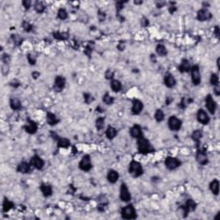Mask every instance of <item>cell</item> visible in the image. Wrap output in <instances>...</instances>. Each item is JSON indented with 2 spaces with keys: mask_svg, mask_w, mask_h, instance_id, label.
Masks as SVG:
<instances>
[{
  "mask_svg": "<svg viewBox=\"0 0 220 220\" xmlns=\"http://www.w3.org/2000/svg\"><path fill=\"white\" fill-rule=\"evenodd\" d=\"M196 160L201 165H206L208 162L207 154L204 150H199L196 154Z\"/></svg>",
  "mask_w": 220,
  "mask_h": 220,
  "instance_id": "obj_8",
  "label": "cell"
},
{
  "mask_svg": "<svg viewBox=\"0 0 220 220\" xmlns=\"http://www.w3.org/2000/svg\"><path fill=\"white\" fill-rule=\"evenodd\" d=\"M143 108H144V105L143 103L138 100V99H135L132 102V113L133 114H139L141 113V111L143 110Z\"/></svg>",
  "mask_w": 220,
  "mask_h": 220,
  "instance_id": "obj_14",
  "label": "cell"
},
{
  "mask_svg": "<svg viewBox=\"0 0 220 220\" xmlns=\"http://www.w3.org/2000/svg\"><path fill=\"white\" fill-rule=\"evenodd\" d=\"M130 133H131V136L132 138H136V139H139L142 136V130L140 128L139 126L138 125H134L131 129H130Z\"/></svg>",
  "mask_w": 220,
  "mask_h": 220,
  "instance_id": "obj_18",
  "label": "cell"
},
{
  "mask_svg": "<svg viewBox=\"0 0 220 220\" xmlns=\"http://www.w3.org/2000/svg\"><path fill=\"white\" fill-rule=\"evenodd\" d=\"M96 126L98 130H101L104 126V119L103 118H98L96 121Z\"/></svg>",
  "mask_w": 220,
  "mask_h": 220,
  "instance_id": "obj_39",
  "label": "cell"
},
{
  "mask_svg": "<svg viewBox=\"0 0 220 220\" xmlns=\"http://www.w3.org/2000/svg\"><path fill=\"white\" fill-rule=\"evenodd\" d=\"M13 206H14V204L11 201H10L8 199H4L3 203V211L4 212H7L8 211H10Z\"/></svg>",
  "mask_w": 220,
  "mask_h": 220,
  "instance_id": "obj_29",
  "label": "cell"
},
{
  "mask_svg": "<svg viewBox=\"0 0 220 220\" xmlns=\"http://www.w3.org/2000/svg\"><path fill=\"white\" fill-rule=\"evenodd\" d=\"M118 49L121 50V51H122V50L125 49V44H124V42L121 41V42L119 43V45H118Z\"/></svg>",
  "mask_w": 220,
  "mask_h": 220,
  "instance_id": "obj_52",
  "label": "cell"
},
{
  "mask_svg": "<svg viewBox=\"0 0 220 220\" xmlns=\"http://www.w3.org/2000/svg\"><path fill=\"white\" fill-rule=\"evenodd\" d=\"M215 33H216V35L219 36V27H216L215 28Z\"/></svg>",
  "mask_w": 220,
  "mask_h": 220,
  "instance_id": "obj_57",
  "label": "cell"
},
{
  "mask_svg": "<svg viewBox=\"0 0 220 220\" xmlns=\"http://www.w3.org/2000/svg\"><path fill=\"white\" fill-rule=\"evenodd\" d=\"M219 77L217 74H212V77H211V83L214 86H219Z\"/></svg>",
  "mask_w": 220,
  "mask_h": 220,
  "instance_id": "obj_38",
  "label": "cell"
},
{
  "mask_svg": "<svg viewBox=\"0 0 220 220\" xmlns=\"http://www.w3.org/2000/svg\"><path fill=\"white\" fill-rule=\"evenodd\" d=\"M83 96H84V97H83V98H84V101H85V102H86V103H88V104L91 103V102L94 101V98H93V97H92L90 94L85 93Z\"/></svg>",
  "mask_w": 220,
  "mask_h": 220,
  "instance_id": "obj_40",
  "label": "cell"
},
{
  "mask_svg": "<svg viewBox=\"0 0 220 220\" xmlns=\"http://www.w3.org/2000/svg\"><path fill=\"white\" fill-rule=\"evenodd\" d=\"M119 179V174L115 170H109L108 173V180L110 183H115Z\"/></svg>",
  "mask_w": 220,
  "mask_h": 220,
  "instance_id": "obj_20",
  "label": "cell"
},
{
  "mask_svg": "<svg viewBox=\"0 0 220 220\" xmlns=\"http://www.w3.org/2000/svg\"><path fill=\"white\" fill-rule=\"evenodd\" d=\"M10 108L13 110H18L22 107L21 101L17 98H11L10 101Z\"/></svg>",
  "mask_w": 220,
  "mask_h": 220,
  "instance_id": "obj_25",
  "label": "cell"
},
{
  "mask_svg": "<svg viewBox=\"0 0 220 220\" xmlns=\"http://www.w3.org/2000/svg\"><path fill=\"white\" fill-rule=\"evenodd\" d=\"M114 77V72L111 71V70H108L106 72H105V77L107 79H112Z\"/></svg>",
  "mask_w": 220,
  "mask_h": 220,
  "instance_id": "obj_44",
  "label": "cell"
},
{
  "mask_svg": "<svg viewBox=\"0 0 220 220\" xmlns=\"http://www.w3.org/2000/svg\"><path fill=\"white\" fill-rule=\"evenodd\" d=\"M45 5L41 1H37L34 3V10L38 12V13H42L45 10Z\"/></svg>",
  "mask_w": 220,
  "mask_h": 220,
  "instance_id": "obj_32",
  "label": "cell"
},
{
  "mask_svg": "<svg viewBox=\"0 0 220 220\" xmlns=\"http://www.w3.org/2000/svg\"><path fill=\"white\" fill-rule=\"evenodd\" d=\"M191 69V66H190V64L188 62V59H183L181 63V65L178 66V70L181 72H189Z\"/></svg>",
  "mask_w": 220,
  "mask_h": 220,
  "instance_id": "obj_19",
  "label": "cell"
},
{
  "mask_svg": "<svg viewBox=\"0 0 220 220\" xmlns=\"http://www.w3.org/2000/svg\"><path fill=\"white\" fill-rule=\"evenodd\" d=\"M197 119L198 121L200 122L203 125H207L210 122V118L208 116V114H206V112L203 109H199L197 113Z\"/></svg>",
  "mask_w": 220,
  "mask_h": 220,
  "instance_id": "obj_10",
  "label": "cell"
},
{
  "mask_svg": "<svg viewBox=\"0 0 220 220\" xmlns=\"http://www.w3.org/2000/svg\"><path fill=\"white\" fill-rule=\"evenodd\" d=\"M120 197L121 199V200L123 201H129L131 199V194L129 193V190L126 187V185L125 183H122L121 184V193H120Z\"/></svg>",
  "mask_w": 220,
  "mask_h": 220,
  "instance_id": "obj_13",
  "label": "cell"
},
{
  "mask_svg": "<svg viewBox=\"0 0 220 220\" xmlns=\"http://www.w3.org/2000/svg\"><path fill=\"white\" fill-rule=\"evenodd\" d=\"M210 189L215 195H218L219 193V182L218 180H213L210 184Z\"/></svg>",
  "mask_w": 220,
  "mask_h": 220,
  "instance_id": "obj_23",
  "label": "cell"
},
{
  "mask_svg": "<svg viewBox=\"0 0 220 220\" xmlns=\"http://www.w3.org/2000/svg\"><path fill=\"white\" fill-rule=\"evenodd\" d=\"M41 190L43 194V195L45 197H48V196L52 195V187L48 185V184H46V183H42L41 185Z\"/></svg>",
  "mask_w": 220,
  "mask_h": 220,
  "instance_id": "obj_21",
  "label": "cell"
},
{
  "mask_svg": "<svg viewBox=\"0 0 220 220\" xmlns=\"http://www.w3.org/2000/svg\"><path fill=\"white\" fill-rule=\"evenodd\" d=\"M212 17V14L206 9H201L198 11L197 14V19L200 22H204L206 20H209Z\"/></svg>",
  "mask_w": 220,
  "mask_h": 220,
  "instance_id": "obj_12",
  "label": "cell"
},
{
  "mask_svg": "<svg viewBox=\"0 0 220 220\" xmlns=\"http://www.w3.org/2000/svg\"><path fill=\"white\" fill-rule=\"evenodd\" d=\"M8 72H9V66L7 64H3L2 66V73L3 75H6Z\"/></svg>",
  "mask_w": 220,
  "mask_h": 220,
  "instance_id": "obj_45",
  "label": "cell"
},
{
  "mask_svg": "<svg viewBox=\"0 0 220 220\" xmlns=\"http://www.w3.org/2000/svg\"><path fill=\"white\" fill-rule=\"evenodd\" d=\"M138 149L140 153L146 154L149 152H151V147L149 143V141L144 137H140L138 139Z\"/></svg>",
  "mask_w": 220,
  "mask_h": 220,
  "instance_id": "obj_3",
  "label": "cell"
},
{
  "mask_svg": "<svg viewBox=\"0 0 220 220\" xmlns=\"http://www.w3.org/2000/svg\"><path fill=\"white\" fill-rule=\"evenodd\" d=\"M28 62H29L31 65H34V64L36 63V59H35V57H34L33 54H31V53L28 54Z\"/></svg>",
  "mask_w": 220,
  "mask_h": 220,
  "instance_id": "obj_43",
  "label": "cell"
},
{
  "mask_svg": "<svg viewBox=\"0 0 220 220\" xmlns=\"http://www.w3.org/2000/svg\"><path fill=\"white\" fill-rule=\"evenodd\" d=\"M181 208L184 210L185 216H187V215H188V213L190 211H194V210L195 209L196 203L194 201V200H192V199H188V200L186 202V204H185L184 206H181Z\"/></svg>",
  "mask_w": 220,
  "mask_h": 220,
  "instance_id": "obj_17",
  "label": "cell"
},
{
  "mask_svg": "<svg viewBox=\"0 0 220 220\" xmlns=\"http://www.w3.org/2000/svg\"><path fill=\"white\" fill-rule=\"evenodd\" d=\"M157 52L159 56H165L167 54V49L163 45H157Z\"/></svg>",
  "mask_w": 220,
  "mask_h": 220,
  "instance_id": "obj_33",
  "label": "cell"
},
{
  "mask_svg": "<svg viewBox=\"0 0 220 220\" xmlns=\"http://www.w3.org/2000/svg\"><path fill=\"white\" fill-rule=\"evenodd\" d=\"M59 119L57 118V116L55 114H53L52 113H48L47 114V122L50 126H54L56 124L59 123Z\"/></svg>",
  "mask_w": 220,
  "mask_h": 220,
  "instance_id": "obj_24",
  "label": "cell"
},
{
  "mask_svg": "<svg viewBox=\"0 0 220 220\" xmlns=\"http://www.w3.org/2000/svg\"><path fill=\"white\" fill-rule=\"evenodd\" d=\"M202 138V132L200 130H195L193 133H192V139L194 141H195L196 143H198L200 139Z\"/></svg>",
  "mask_w": 220,
  "mask_h": 220,
  "instance_id": "obj_34",
  "label": "cell"
},
{
  "mask_svg": "<svg viewBox=\"0 0 220 220\" xmlns=\"http://www.w3.org/2000/svg\"><path fill=\"white\" fill-rule=\"evenodd\" d=\"M121 217L125 219H135L137 218L135 208L132 205H128L121 209Z\"/></svg>",
  "mask_w": 220,
  "mask_h": 220,
  "instance_id": "obj_1",
  "label": "cell"
},
{
  "mask_svg": "<svg viewBox=\"0 0 220 220\" xmlns=\"http://www.w3.org/2000/svg\"><path fill=\"white\" fill-rule=\"evenodd\" d=\"M53 37L57 40H59V41H65V40H67L68 37H69V34L67 33H65V32H55L53 33Z\"/></svg>",
  "mask_w": 220,
  "mask_h": 220,
  "instance_id": "obj_27",
  "label": "cell"
},
{
  "mask_svg": "<svg viewBox=\"0 0 220 220\" xmlns=\"http://www.w3.org/2000/svg\"><path fill=\"white\" fill-rule=\"evenodd\" d=\"M116 134H117V131L114 127H112V126H108V129L106 131V136H107L108 139H114L116 136Z\"/></svg>",
  "mask_w": 220,
  "mask_h": 220,
  "instance_id": "obj_28",
  "label": "cell"
},
{
  "mask_svg": "<svg viewBox=\"0 0 220 220\" xmlns=\"http://www.w3.org/2000/svg\"><path fill=\"white\" fill-rule=\"evenodd\" d=\"M58 146L61 148H67L70 146V141L66 138H60L58 139Z\"/></svg>",
  "mask_w": 220,
  "mask_h": 220,
  "instance_id": "obj_31",
  "label": "cell"
},
{
  "mask_svg": "<svg viewBox=\"0 0 220 220\" xmlns=\"http://www.w3.org/2000/svg\"><path fill=\"white\" fill-rule=\"evenodd\" d=\"M134 3L135 4H140V3H142V1H134Z\"/></svg>",
  "mask_w": 220,
  "mask_h": 220,
  "instance_id": "obj_59",
  "label": "cell"
},
{
  "mask_svg": "<svg viewBox=\"0 0 220 220\" xmlns=\"http://www.w3.org/2000/svg\"><path fill=\"white\" fill-rule=\"evenodd\" d=\"M181 164L180 161L178 159H176L175 157H169L166 158L165 160V165L166 167L169 169V170H174L176 169L177 167H179Z\"/></svg>",
  "mask_w": 220,
  "mask_h": 220,
  "instance_id": "obj_9",
  "label": "cell"
},
{
  "mask_svg": "<svg viewBox=\"0 0 220 220\" xmlns=\"http://www.w3.org/2000/svg\"><path fill=\"white\" fill-rule=\"evenodd\" d=\"M150 59H152V61H153L154 63L156 62V58H155V55H154V54H151V55H150Z\"/></svg>",
  "mask_w": 220,
  "mask_h": 220,
  "instance_id": "obj_58",
  "label": "cell"
},
{
  "mask_svg": "<svg viewBox=\"0 0 220 220\" xmlns=\"http://www.w3.org/2000/svg\"><path fill=\"white\" fill-rule=\"evenodd\" d=\"M206 108L209 110V112L213 114L215 113V111H216L217 105H216L215 101L212 99L211 95H208L206 97Z\"/></svg>",
  "mask_w": 220,
  "mask_h": 220,
  "instance_id": "obj_11",
  "label": "cell"
},
{
  "mask_svg": "<svg viewBox=\"0 0 220 220\" xmlns=\"http://www.w3.org/2000/svg\"><path fill=\"white\" fill-rule=\"evenodd\" d=\"M164 118V114L161 109H157L155 113V119L157 122H161Z\"/></svg>",
  "mask_w": 220,
  "mask_h": 220,
  "instance_id": "obj_35",
  "label": "cell"
},
{
  "mask_svg": "<svg viewBox=\"0 0 220 220\" xmlns=\"http://www.w3.org/2000/svg\"><path fill=\"white\" fill-rule=\"evenodd\" d=\"M12 38H13L14 43H15L16 45L19 46V45H21V44H22V42H23V39H22L20 36H18V35L15 34V35H13V36H12Z\"/></svg>",
  "mask_w": 220,
  "mask_h": 220,
  "instance_id": "obj_41",
  "label": "cell"
},
{
  "mask_svg": "<svg viewBox=\"0 0 220 220\" xmlns=\"http://www.w3.org/2000/svg\"><path fill=\"white\" fill-rule=\"evenodd\" d=\"M10 59V58L8 54H3L2 55V60L4 62V64H8Z\"/></svg>",
  "mask_w": 220,
  "mask_h": 220,
  "instance_id": "obj_47",
  "label": "cell"
},
{
  "mask_svg": "<svg viewBox=\"0 0 220 220\" xmlns=\"http://www.w3.org/2000/svg\"><path fill=\"white\" fill-rule=\"evenodd\" d=\"M65 86H66V79L61 76H58L54 81V85H53L54 90L57 92H60L63 90Z\"/></svg>",
  "mask_w": 220,
  "mask_h": 220,
  "instance_id": "obj_5",
  "label": "cell"
},
{
  "mask_svg": "<svg viewBox=\"0 0 220 220\" xmlns=\"http://www.w3.org/2000/svg\"><path fill=\"white\" fill-rule=\"evenodd\" d=\"M214 92H215V94H216L217 96H219L220 90L219 86H215V88H214Z\"/></svg>",
  "mask_w": 220,
  "mask_h": 220,
  "instance_id": "obj_53",
  "label": "cell"
},
{
  "mask_svg": "<svg viewBox=\"0 0 220 220\" xmlns=\"http://www.w3.org/2000/svg\"><path fill=\"white\" fill-rule=\"evenodd\" d=\"M163 4H164V2H158L157 3V8H162L163 6Z\"/></svg>",
  "mask_w": 220,
  "mask_h": 220,
  "instance_id": "obj_56",
  "label": "cell"
},
{
  "mask_svg": "<svg viewBox=\"0 0 220 220\" xmlns=\"http://www.w3.org/2000/svg\"><path fill=\"white\" fill-rule=\"evenodd\" d=\"M191 77L192 82L194 85H198L200 83V73L198 66H194L191 69Z\"/></svg>",
  "mask_w": 220,
  "mask_h": 220,
  "instance_id": "obj_6",
  "label": "cell"
},
{
  "mask_svg": "<svg viewBox=\"0 0 220 220\" xmlns=\"http://www.w3.org/2000/svg\"><path fill=\"white\" fill-rule=\"evenodd\" d=\"M32 76H33V78L36 79V78H38V77H39L40 73H39V72H33V73H32Z\"/></svg>",
  "mask_w": 220,
  "mask_h": 220,
  "instance_id": "obj_54",
  "label": "cell"
},
{
  "mask_svg": "<svg viewBox=\"0 0 220 220\" xmlns=\"http://www.w3.org/2000/svg\"><path fill=\"white\" fill-rule=\"evenodd\" d=\"M23 29H24L26 32H29V31L32 30L33 26L30 24L29 23H28V22H23Z\"/></svg>",
  "mask_w": 220,
  "mask_h": 220,
  "instance_id": "obj_42",
  "label": "cell"
},
{
  "mask_svg": "<svg viewBox=\"0 0 220 220\" xmlns=\"http://www.w3.org/2000/svg\"><path fill=\"white\" fill-rule=\"evenodd\" d=\"M123 4H124V2H122V1H120V2L116 3V10H117V12H119L120 10H122Z\"/></svg>",
  "mask_w": 220,
  "mask_h": 220,
  "instance_id": "obj_48",
  "label": "cell"
},
{
  "mask_svg": "<svg viewBox=\"0 0 220 220\" xmlns=\"http://www.w3.org/2000/svg\"><path fill=\"white\" fill-rule=\"evenodd\" d=\"M58 17H59V19L65 20V19L67 18L68 14H67V12H66V10L65 9H59V12H58Z\"/></svg>",
  "mask_w": 220,
  "mask_h": 220,
  "instance_id": "obj_36",
  "label": "cell"
},
{
  "mask_svg": "<svg viewBox=\"0 0 220 220\" xmlns=\"http://www.w3.org/2000/svg\"><path fill=\"white\" fill-rule=\"evenodd\" d=\"M102 100H103V101H104L106 104H108V105L112 104V103L114 102V98L112 97L111 96H109L108 94H105L103 98H102Z\"/></svg>",
  "mask_w": 220,
  "mask_h": 220,
  "instance_id": "obj_37",
  "label": "cell"
},
{
  "mask_svg": "<svg viewBox=\"0 0 220 220\" xmlns=\"http://www.w3.org/2000/svg\"><path fill=\"white\" fill-rule=\"evenodd\" d=\"M10 83V85H11L12 87H14V88H17V87L20 85V83H19V81H18V80H17V79L11 80Z\"/></svg>",
  "mask_w": 220,
  "mask_h": 220,
  "instance_id": "obj_46",
  "label": "cell"
},
{
  "mask_svg": "<svg viewBox=\"0 0 220 220\" xmlns=\"http://www.w3.org/2000/svg\"><path fill=\"white\" fill-rule=\"evenodd\" d=\"M30 170V165L29 163H26V162H23L21 163L18 167H17V171L19 173H23V174H26Z\"/></svg>",
  "mask_w": 220,
  "mask_h": 220,
  "instance_id": "obj_26",
  "label": "cell"
},
{
  "mask_svg": "<svg viewBox=\"0 0 220 220\" xmlns=\"http://www.w3.org/2000/svg\"><path fill=\"white\" fill-rule=\"evenodd\" d=\"M23 5L24 6L26 10H28L29 7H30V5H31V1H29V0H24V1L23 2Z\"/></svg>",
  "mask_w": 220,
  "mask_h": 220,
  "instance_id": "obj_49",
  "label": "cell"
},
{
  "mask_svg": "<svg viewBox=\"0 0 220 220\" xmlns=\"http://www.w3.org/2000/svg\"><path fill=\"white\" fill-rule=\"evenodd\" d=\"M129 173L133 177H139L143 174V168L141 164L136 161H132L129 164Z\"/></svg>",
  "mask_w": 220,
  "mask_h": 220,
  "instance_id": "obj_2",
  "label": "cell"
},
{
  "mask_svg": "<svg viewBox=\"0 0 220 220\" xmlns=\"http://www.w3.org/2000/svg\"><path fill=\"white\" fill-rule=\"evenodd\" d=\"M25 131L29 133V134H34L37 132V129H38V126H37V124L33 121H30L28 120V123L27 125L24 126Z\"/></svg>",
  "mask_w": 220,
  "mask_h": 220,
  "instance_id": "obj_16",
  "label": "cell"
},
{
  "mask_svg": "<svg viewBox=\"0 0 220 220\" xmlns=\"http://www.w3.org/2000/svg\"><path fill=\"white\" fill-rule=\"evenodd\" d=\"M121 83L118 80H113L111 82V88L114 91L118 92L121 90Z\"/></svg>",
  "mask_w": 220,
  "mask_h": 220,
  "instance_id": "obj_30",
  "label": "cell"
},
{
  "mask_svg": "<svg viewBox=\"0 0 220 220\" xmlns=\"http://www.w3.org/2000/svg\"><path fill=\"white\" fill-rule=\"evenodd\" d=\"M164 83H165V85H166L167 87L172 88V87H174V86L175 85L176 81H175L174 77L172 76L171 74H168V75H166L165 77H164Z\"/></svg>",
  "mask_w": 220,
  "mask_h": 220,
  "instance_id": "obj_22",
  "label": "cell"
},
{
  "mask_svg": "<svg viewBox=\"0 0 220 220\" xmlns=\"http://www.w3.org/2000/svg\"><path fill=\"white\" fill-rule=\"evenodd\" d=\"M169 10H170V12L171 14H173V13L176 10V7H174V6H171V7H170Z\"/></svg>",
  "mask_w": 220,
  "mask_h": 220,
  "instance_id": "obj_55",
  "label": "cell"
},
{
  "mask_svg": "<svg viewBox=\"0 0 220 220\" xmlns=\"http://www.w3.org/2000/svg\"><path fill=\"white\" fill-rule=\"evenodd\" d=\"M169 127L172 131H178L180 130L181 126V121L179 120L178 118H176L175 116H171L169 119Z\"/></svg>",
  "mask_w": 220,
  "mask_h": 220,
  "instance_id": "obj_7",
  "label": "cell"
},
{
  "mask_svg": "<svg viewBox=\"0 0 220 220\" xmlns=\"http://www.w3.org/2000/svg\"><path fill=\"white\" fill-rule=\"evenodd\" d=\"M98 17H99L100 21H101V22H102V21H104V20H105V17H106V15H105V13H101V12L100 11V12H99V14H98Z\"/></svg>",
  "mask_w": 220,
  "mask_h": 220,
  "instance_id": "obj_51",
  "label": "cell"
},
{
  "mask_svg": "<svg viewBox=\"0 0 220 220\" xmlns=\"http://www.w3.org/2000/svg\"><path fill=\"white\" fill-rule=\"evenodd\" d=\"M141 25H142L143 27H147V26L149 25V21H148V19L146 18V17H143L142 20H141Z\"/></svg>",
  "mask_w": 220,
  "mask_h": 220,
  "instance_id": "obj_50",
  "label": "cell"
},
{
  "mask_svg": "<svg viewBox=\"0 0 220 220\" xmlns=\"http://www.w3.org/2000/svg\"><path fill=\"white\" fill-rule=\"evenodd\" d=\"M79 168L83 170V171H90L91 169V161H90V157L89 155H85L82 160L80 161L79 163Z\"/></svg>",
  "mask_w": 220,
  "mask_h": 220,
  "instance_id": "obj_4",
  "label": "cell"
},
{
  "mask_svg": "<svg viewBox=\"0 0 220 220\" xmlns=\"http://www.w3.org/2000/svg\"><path fill=\"white\" fill-rule=\"evenodd\" d=\"M30 163L32 166H34L37 170H41L44 166V161L38 156H34L32 157Z\"/></svg>",
  "mask_w": 220,
  "mask_h": 220,
  "instance_id": "obj_15",
  "label": "cell"
}]
</instances>
